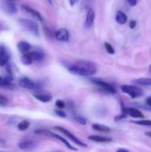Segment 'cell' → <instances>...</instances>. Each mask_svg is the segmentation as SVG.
I'll list each match as a JSON object with an SVG mask.
<instances>
[{"label": "cell", "instance_id": "6da1fadb", "mask_svg": "<svg viewBox=\"0 0 151 152\" xmlns=\"http://www.w3.org/2000/svg\"><path fill=\"white\" fill-rule=\"evenodd\" d=\"M70 73L81 77H90L96 73V67L93 62H78L73 64L68 68Z\"/></svg>", "mask_w": 151, "mask_h": 152}, {"label": "cell", "instance_id": "7a4b0ae2", "mask_svg": "<svg viewBox=\"0 0 151 152\" xmlns=\"http://www.w3.org/2000/svg\"><path fill=\"white\" fill-rule=\"evenodd\" d=\"M18 22L23 29L26 30L28 32H30L33 35L38 37V34H39L38 25L34 21L28 19H19L18 20Z\"/></svg>", "mask_w": 151, "mask_h": 152}, {"label": "cell", "instance_id": "3957f363", "mask_svg": "<svg viewBox=\"0 0 151 152\" xmlns=\"http://www.w3.org/2000/svg\"><path fill=\"white\" fill-rule=\"evenodd\" d=\"M121 89L124 93L129 95L133 99L139 97V96L143 95L142 89H141L139 87H136V86H130V85H124V86H121Z\"/></svg>", "mask_w": 151, "mask_h": 152}, {"label": "cell", "instance_id": "277c9868", "mask_svg": "<svg viewBox=\"0 0 151 152\" xmlns=\"http://www.w3.org/2000/svg\"><path fill=\"white\" fill-rule=\"evenodd\" d=\"M34 133L36 134L48 135V136L51 137H53V138H55V139L61 141V142H62V143L65 144V145H66V146L68 147V148H70V149L73 150V151H77L76 148H74V147H73L72 145H71L70 144V142H68V140H65V138L62 137H61L60 135L57 134L52 133V132H49V131H46V130H36L35 132H34Z\"/></svg>", "mask_w": 151, "mask_h": 152}, {"label": "cell", "instance_id": "5b68a950", "mask_svg": "<svg viewBox=\"0 0 151 152\" xmlns=\"http://www.w3.org/2000/svg\"><path fill=\"white\" fill-rule=\"evenodd\" d=\"M54 129H56V130H58L59 132H60L61 133H62L63 134H65L66 137H68L70 140H72L73 142H74L76 144H77V145H80V146H83V147L86 146L85 143H84L82 141L80 140L79 139H78L75 135L73 134L71 132H70L69 131H68L67 129H64V128L61 127V126H55Z\"/></svg>", "mask_w": 151, "mask_h": 152}, {"label": "cell", "instance_id": "8992f818", "mask_svg": "<svg viewBox=\"0 0 151 152\" xmlns=\"http://www.w3.org/2000/svg\"><path fill=\"white\" fill-rule=\"evenodd\" d=\"M18 85L23 88L29 89V90H35L38 89L37 83H34L33 80L28 77H22L18 80Z\"/></svg>", "mask_w": 151, "mask_h": 152}, {"label": "cell", "instance_id": "52a82bcc", "mask_svg": "<svg viewBox=\"0 0 151 152\" xmlns=\"http://www.w3.org/2000/svg\"><path fill=\"white\" fill-rule=\"evenodd\" d=\"M92 82H93V83H94L95 85H96L97 86L100 87L101 88L105 90V91L109 92V93L110 94L116 93V90H115V88H114L113 86H111L110 84H109V83H106V82L99 80H92Z\"/></svg>", "mask_w": 151, "mask_h": 152}, {"label": "cell", "instance_id": "ba28073f", "mask_svg": "<svg viewBox=\"0 0 151 152\" xmlns=\"http://www.w3.org/2000/svg\"><path fill=\"white\" fill-rule=\"evenodd\" d=\"M21 7H22V9L25 12V13L30 15V16H32V17H33L35 19H36V20L39 21V22H43V18L42 16H41V15L40 14L38 11H36V10L33 9L32 7L27 5V4H22Z\"/></svg>", "mask_w": 151, "mask_h": 152}, {"label": "cell", "instance_id": "9c48e42d", "mask_svg": "<svg viewBox=\"0 0 151 152\" xmlns=\"http://www.w3.org/2000/svg\"><path fill=\"white\" fill-rule=\"evenodd\" d=\"M1 9L8 14H14L17 11L16 4L13 2V1H10V0L4 1L1 4Z\"/></svg>", "mask_w": 151, "mask_h": 152}, {"label": "cell", "instance_id": "30bf717a", "mask_svg": "<svg viewBox=\"0 0 151 152\" xmlns=\"http://www.w3.org/2000/svg\"><path fill=\"white\" fill-rule=\"evenodd\" d=\"M18 146L22 150L31 151L37 146V142L33 140H23L19 142Z\"/></svg>", "mask_w": 151, "mask_h": 152}, {"label": "cell", "instance_id": "8fae6325", "mask_svg": "<svg viewBox=\"0 0 151 152\" xmlns=\"http://www.w3.org/2000/svg\"><path fill=\"white\" fill-rule=\"evenodd\" d=\"M12 81H13V77L10 74H7L5 77H0V88H12L13 87Z\"/></svg>", "mask_w": 151, "mask_h": 152}, {"label": "cell", "instance_id": "7c38bea8", "mask_svg": "<svg viewBox=\"0 0 151 152\" xmlns=\"http://www.w3.org/2000/svg\"><path fill=\"white\" fill-rule=\"evenodd\" d=\"M10 54L7 49L4 45H0V65L4 66L8 62Z\"/></svg>", "mask_w": 151, "mask_h": 152}, {"label": "cell", "instance_id": "4fadbf2b", "mask_svg": "<svg viewBox=\"0 0 151 152\" xmlns=\"http://www.w3.org/2000/svg\"><path fill=\"white\" fill-rule=\"evenodd\" d=\"M55 37L58 41L68 42L69 40V33L65 28H61L56 31Z\"/></svg>", "mask_w": 151, "mask_h": 152}, {"label": "cell", "instance_id": "5bb4252c", "mask_svg": "<svg viewBox=\"0 0 151 152\" xmlns=\"http://www.w3.org/2000/svg\"><path fill=\"white\" fill-rule=\"evenodd\" d=\"M95 19V12L93 9H89L86 16L84 26L87 28H90L93 25Z\"/></svg>", "mask_w": 151, "mask_h": 152}, {"label": "cell", "instance_id": "9a60e30c", "mask_svg": "<svg viewBox=\"0 0 151 152\" xmlns=\"http://www.w3.org/2000/svg\"><path fill=\"white\" fill-rule=\"evenodd\" d=\"M127 114L130 115V117H133V118H143L144 116L143 113L140 111L139 110L136 109L134 108H124Z\"/></svg>", "mask_w": 151, "mask_h": 152}, {"label": "cell", "instance_id": "2e32d148", "mask_svg": "<svg viewBox=\"0 0 151 152\" xmlns=\"http://www.w3.org/2000/svg\"><path fill=\"white\" fill-rule=\"evenodd\" d=\"M17 48L22 53H26L29 52L31 49V45L30 43L26 41H20L17 44Z\"/></svg>", "mask_w": 151, "mask_h": 152}, {"label": "cell", "instance_id": "e0dca14e", "mask_svg": "<svg viewBox=\"0 0 151 152\" xmlns=\"http://www.w3.org/2000/svg\"><path fill=\"white\" fill-rule=\"evenodd\" d=\"M88 140L94 141L96 142H110L112 141V139L105 137L98 136V135H90L88 137Z\"/></svg>", "mask_w": 151, "mask_h": 152}, {"label": "cell", "instance_id": "ac0fdd59", "mask_svg": "<svg viewBox=\"0 0 151 152\" xmlns=\"http://www.w3.org/2000/svg\"><path fill=\"white\" fill-rule=\"evenodd\" d=\"M33 96L36 98L38 100L41 101L42 102H48L52 99V96L50 94H44V93H38L35 94Z\"/></svg>", "mask_w": 151, "mask_h": 152}, {"label": "cell", "instance_id": "d6986e66", "mask_svg": "<svg viewBox=\"0 0 151 152\" xmlns=\"http://www.w3.org/2000/svg\"><path fill=\"white\" fill-rule=\"evenodd\" d=\"M30 56L32 58L33 62H41L44 59V54L42 52L38 51V50H34L32 52H28Z\"/></svg>", "mask_w": 151, "mask_h": 152}, {"label": "cell", "instance_id": "ffe728a7", "mask_svg": "<svg viewBox=\"0 0 151 152\" xmlns=\"http://www.w3.org/2000/svg\"><path fill=\"white\" fill-rule=\"evenodd\" d=\"M115 21H116L117 23L120 24V25H124L127 21V15L124 12L119 10V11L117 12L116 16H115Z\"/></svg>", "mask_w": 151, "mask_h": 152}, {"label": "cell", "instance_id": "44dd1931", "mask_svg": "<svg viewBox=\"0 0 151 152\" xmlns=\"http://www.w3.org/2000/svg\"><path fill=\"white\" fill-rule=\"evenodd\" d=\"M134 83L139 86H151V78H146V77L139 78L134 80Z\"/></svg>", "mask_w": 151, "mask_h": 152}, {"label": "cell", "instance_id": "7402d4cb", "mask_svg": "<svg viewBox=\"0 0 151 152\" xmlns=\"http://www.w3.org/2000/svg\"><path fill=\"white\" fill-rule=\"evenodd\" d=\"M93 129L94 130L97 131L99 132H104V133H107L110 131V129L109 127L106 126H104V125H100V124H93L92 126Z\"/></svg>", "mask_w": 151, "mask_h": 152}, {"label": "cell", "instance_id": "603a6c76", "mask_svg": "<svg viewBox=\"0 0 151 152\" xmlns=\"http://www.w3.org/2000/svg\"><path fill=\"white\" fill-rule=\"evenodd\" d=\"M21 61H22V62L25 65H31L33 62L32 58H31V56H30V54L28 53V52L26 53H24V54L22 55Z\"/></svg>", "mask_w": 151, "mask_h": 152}, {"label": "cell", "instance_id": "cb8c5ba5", "mask_svg": "<svg viewBox=\"0 0 151 152\" xmlns=\"http://www.w3.org/2000/svg\"><path fill=\"white\" fill-rule=\"evenodd\" d=\"M17 127L19 129V130L24 132V131H26L30 127V123L28 121H27V120H23V121L20 122L18 124Z\"/></svg>", "mask_w": 151, "mask_h": 152}, {"label": "cell", "instance_id": "d4e9b609", "mask_svg": "<svg viewBox=\"0 0 151 152\" xmlns=\"http://www.w3.org/2000/svg\"><path fill=\"white\" fill-rule=\"evenodd\" d=\"M134 123L137 125H140V126H151V120H139V121H135L133 122Z\"/></svg>", "mask_w": 151, "mask_h": 152}, {"label": "cell", "instance_id": "484cf974", "mask_svg": "<svg viewBox=\"0 0 151 152\" xmlns=\"http://www.w3.org/2000/svg\"><path fill=\"white\" fill-rule=\"evenodd\" d=\"M105 49H106V50L107 51L108 53H110V54H114V53H115V50H114V48H113V46L111 45L110 43L105 42Z\"/></svg>", "mask_w": 151, "mask_h": 152}, {"label": "cell", "instance_id": "4316f807", "mask_svg": "<svg viewBox=\"0 0 151 152\" xmlns=\"http://www.w3.org/2000/svg\"><path fill=\"white\" fill-rule=\"evenodd\" d=\"M8 102L7 97L0 94V106H5Z\"/></svg>", "mask_w": 151, "mask_h": 152}, {"label": "cell", "instance_id": "83f0119b", "mask_svg": "<svg viewBox=\"0 0 151 152\" xmlns=\"http://www.w3.org/2000/svg\"><path fill=\"white\" fill-rule=\"evenodd\" d=\"M76 118V120L78 123H81V124L82 125H86V123H87V122H86V120L83 117H81V116H76V117H75Z\"/></svg>", "mask_w": 151, "mask_h": 152}, {"label": "cell", "instance_id": "f1b7e54d", "mask_svg": "<svg viewBox=\"0 0 151 152\" xmlns=\"http://www.w3.org/2000/svg\"><path fill=\"white\" fill-rule=\"evenodd\" d=\"M56 105L59 108L62 109V108H65V103L64 102V101L61 100V99H58V100L56 101Z\"/></svg>", "mask_w": 151, "mask_h": 152}, {"label": "cell", "instance_id": "f546056e", "mask_svg": "<svg viewBox=\"0 0 151 152\" xmlns=\"http://www.w3.org/2000/svg\"><path fill=\"white\" fill-rule=\"evenodd\" d=\"M55 113H56V115H58L59 117H67L66 113H65L64 111H62V110H55Z\"/></svg>", "mask_w": 151, "mask_h": 152}, {"label": "cell", "instance_id": "4dcf8cb0", "mask_svg": "<svg viewBox=\"0 0 151 152\" xmlns=\"http://www.w3.org/2000/svg\"><path fill=\"white\" fill-rule=\"evenodd\" d=\"M127 1L131 7H134L137 4V0H127Z\"/></svg>", "mask_w": 151, "mask_h": 152}, {"label": "cell", "instance_id": "1f68e13d", "mask_svg": "<svg viewBox=\"0 0 151 152\" xmlns=\"http://www.w3.org/2000/svg\"><path fill=\"white\" fill-rule=\"evenodd\" d=\"M129 26H130V28H131V29H133V28H136V22L135 20H131L130 22V23H129Z\"/></svg>", "mask_w": 151, "mask_h": 152}, {"label": "cell", "instance_id": "d6a6232c", "mask_svg": "<svg viewBox=\"0 0 151 152\" xmlns=\"http://www.w3.org/2000/svg\"><path fill=\"white\" fill-rule=\"evenodd\" d=\"M78 1H79V0H69L70 4L71 6H74L76 4L78 3Z\"/></svg>", "mask_w": 151, "mask_h": 152}, {"label": "cell", "instance_id": "836d02e7", "mask_svg": "<svg viewBox=\"0 0 151 152\" xmlns=\"http://www.w3.org/2000/svg\"><path fill=\"white\" fill-rule=\"evenodd\" d=\"M146 104L147 105H149V106L151 107V96H149V97L147 98L146 99Z\"/></svg>", "mask_w": 151, "mask_h": 152}, {"label": "cell", "instance_id": "e575fe53", "mask_svg": "<svg viewBox=\"0 0 151 152\" xmlns=\"http://www.w3.org/2000/svg\"><path fill=\"white\" fill-rule=\"evenodd\" d=\"M145 134H146L147 137H149L151 138V132H145Z\"/></svg>", "mask_w": 151, "mask_h": 152}, {"label": "cell", "instance_id": "d590c367", "mask_svg": "<svg viewBox=\"0 0 151 152\" xmlns=\"http://www.w3.org/2000/svg\"><path fill=\"white\" fill-rule=\"evenodd\" d=\"M118 151H129L127 149H124V148H119V149H118Z\"/></svg>", "mask_w": 151, "mask_h": 152}, {"label": "cell", "instance_id": "8d00e7d4", "mask_svg": "<svg viewBox=\"0 0 151 152\" xmlns=\"http://www.w3.org/2000/svg\"><path fill=\"white\" fill-rule=\"evenodd\" d=\"M4 142V140L3 139H1V138H0V143H3V142Z\"/></svg>", "mask_w": 151, "mask_h": 152}, {"label": "cell", "instance_id": "74e56055", "mask_svg": "<svg viewBox=\"0 0 151 152\" xmlns=\"http://www.w3.org/2000/svg\"><path fill=\"white\" fill-rule=\"evenodd\" d=\"M48 1L50 2V4H53V0H48Z\"/></svg>", "mask_w": 151, "mask_h": 152}, {"label": "cell", "instance_id": "f35d334b", "mask_svg": "<svg viewBox=\"0 0 151 152\" xmlns=\"http://www.w3.org/2000/svg\"><path fill=\"white\" fill-rule=\"evenodd\" d=\"M149 69H150V71H151V65H150V67H149Z\"/></svg>", "mask_w": 151, "mask_h": 152}, {"label": "cell", "instance_id": "ab89813d", "mask_svg": "<svg viewBox=\"0 0 151 152\" xmlns=\"http://www.w3.org/2000/svg\"><path fill=\"white\" fill-rule=\"evenodd\" d=\"M10 1H14V0H10Z\"/></svg>", "mask_w": 151, "mask_h": 152}]
</instances>
